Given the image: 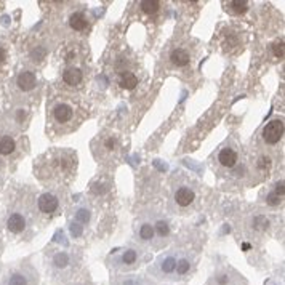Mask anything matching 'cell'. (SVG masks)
Returning a JSON list of instances; mask_svg holds the SVG:
<instances>
[{"label": "cell", "instance_id": "cell-1", "mask_svg": "<svg viewBox=\"0 0 285 285\" xmlns=\"http://www.w3.org/2000/svg\"><path fill=\"white\" fill-rule=\"evenodd\" d=\"M77 154L71 149H51L34 163V173L43 183L61 184L76 176Z\"/></svg>", "mask_w": 285, "mask_h": 285}, {"label": "cell", "instance_id": "cell-2", "mask_svg": "<svg viewBox=\"0 0 285 285\" xmlns=\"http://www.w3.org/2000/svg\"><path fill=\"white\" fill-rule=\"evenodd\" d=\"M48 122L50 130L55 133L66 135L76 130L82 121V109L72 98L58 96L48 106Z\"/></svg>", "mask_w": 285, "mask_h": 285}, {"label": "cell", "instance_id": "cell-3", "mask_svg": "<svg viewBox=\"0 0 285 285\" xmlns=\"http://www.w3.org/2000/svg\"><path fill=\"white\" fill-rule=\"evenodd\" d=\"M82 255L76 250L67 249H56V250H47L45 255V268L51 274L53 279L66 281L76 274L80 268Z\"/></svg>", "mask_w": 285, "mask_h": 285}, {"label": "cell", "instance_id": "cell-4", "mask_svg": "<svg viewBox=\"0 0 285 285\" xmlns=\"http://www.w3.org/2000/svg\"><path fill=\"white\" fill-rule=\"evenodd\" d=\"M147 260H149L147 250L142 249L141 245L129 244L112 253L108 258V265L119 273H127V271H133V269H138L141 265H144Z\"/></svg>", "mask_w": 285, "mask_h": 285}, {"label": "cell", "instance_id": "cell-5", "mask_svg": "<svg viewBox=\"0 0 285 285\" xmlns=\"http://www.w3.org/2000/svg\"><path fill=\"white\" fill-rule=\"evenodd\" d=\"M40 276L29 260L13 263L5 269L0 285H39Z\"/></svg>", "mask_w": 285, "mask_h": 285}, {"label": "cell", "instance_id": "cell-6", "mask_svg": "<svg viewBox=\"0 0 285 285\" xmlns=\"http://www.w3.org/2000/svg\"><path fill=\"white\" fill-rule=\"evenodd\" d=\"M92 149L95 157L98 159V162H111L116 160L119 154H121V140L116 133L112 132H104L98 135L93 142H92Z\"/></svg>", "mask_w": 285, "mask_h": 285}, {"label": "cell", "instance_id": "cell-7", "mask_svg": "<svg viewBox=\"0 0 285 285\" xmlns=\"http://www.w3.org/2000/svg\"><path fill=\"white\" fill-rule=\"evenodd\" d=\"M197 202V191L194 186L187 183H181L173 187L170 199V210L175 213H189L196 207Z\"/></svg>", "mask_w": 285, "mask_h": 285}, {"label": "cell", "instance_id": "cell-8", "mask_svg": "<svg viewBox=\"0 0 285 285\" xmlns=\"http://www.w3.org/2000/svg\"><path fill=\"white\" fill-rule=\"evenodd\" d=\"M66 204V194L61 189H51L42 192L37 197V213L43 218H53Z\"/></svg>", "mask_w": 285, "mask_h": 285}, {"label": "cell", "instance_id": "cell-9", "mask_svg": "<svg viewBox=\"0 0 285 285\" xmlns=\"http://www.w3.org/2000/svg\"><path fill=\"white\" fill-rule=\"evenodd\" d=\"M176 260H178V252H175V250L165 252L157 257L152 266H149L147 273L151 274L155 281H162V282L173 281Z\"/></svg>", "mask_w": 285, "mask_h": 285}, {"label": "cell", "instance_id": "cell-10", "mask_svg": "<svg viewBox=\"0 0 285 285\" xmlns=\"http://www.w3.org/2000/svg\"><path fill=\"white\" fill-rule=\"evenodd\" d=\"M40 82L37 74L34 71H29V69H22L18 72V76L13 79L11 82V88L13 92L16 93L18 96L22 95H32L37 88H39Z\"/></svg>", "mask_w": 285, "mask_h": 285}, {"label": "cell", "instance_id": "cell-11", "mask_svg": "<svg viewBox=\"0 0 285 285\" xmlns=\"http://www.w3.org/2000/svg\"><path fill=\"white\" fill-rule=\"evenodd\" d=\"M5 228L13 236L27 234L29 228H31V220H29V215L21 208L11 210V212H8V215H6Z\"/></svg>", "mask_w": 285, "mask_h": 285}, {"label": "cell", "instance_id": "cell-12", "mask_svg": "<svg viewBox=\"0 0 285 285\" xmlns=\"http://www.w3.org/2000/svg\"><path fill=\"white\" fill-rule=\"evenodd\" d=\"M205 285H247V281L231 266H220L208 277Z\"/></svg>", "mask_w": 285, "mask_h": 285}, {"label": "cell", "instance_id": "cell-13", "mask_svg": "<svg viewBox=\"0 0 285 285\" xmlns=\"http://www.w3.org/2000/svg\"><path fill=\"white\" fill-rule=\"evenodd\" d=\"M284 121L282 119H273L269 121L263 130H261V141L266 146H277L284 138Z\"/></svg>", "mask_w": 285, "mask_h": 285}, {"label": "cell", "instance_id": "cell-14", "mask_svg": "<svg viewBox=\"0 0 285 285\" xmlns=\"http://www.w3.org/2000/svg\"><path fill=\"white\" fill-rule=\"evenodd\" d=\"M196 269V258L191 253H178L176 266H175V274H173V282L176 281H184Z\"/></svg>", "mask_w": 285, "mask_h": 285}, {"label": "cell", "instance_id": "cell-15", "mask_svg": "<svg viewBox=\"0 0 285 285\" xmlns=\"http://www.w3.org/2000/svg\"><path fill=\"white\" fill-rule=\"evenodd\" d=\"M61 80L67 88H80L85 82V69L77 64H69L64 67Z\"/></svg>", "mask_w": 285, "mask_h": 285}, {"label": "cell", "instance_id": "cell-16", "mask_svg": "<svg viewBox=\"0 0 285 285\" xmlns=\"http://www.w3.org/2000/svg\"><path fill=\"white\" fill-rule=\"evenodd\" d=\"M192 61V53L189 48L183 47V45H178V47H173L168 53V63L171 64V67L175 69H186L187 66H191Z\"/></svg>", "mask_w": 285, "mask_h": 285}, {"label": "cell", "instance_id": "cell-17", "mask_svg": "<svg viewBox=\"0 0 285 285\" xmlns=\"http://www.w3.org/2000/svg\"><path fill=\"white\" fill-rule=\"evenodd\" d=\"M171 231H170V224L167 220H155L154 221V244L152 249L159 250L162 247H165L170 241Z\"/></svg>", "mask_w": 285, "mask_h": 285}, {"label": "cell", "instance_id": "cell-18", "mask_svg": "<svg viewBox=\"0 0 285 285\" xmlns=\"http://www.w3.org/2000/svg\"><path fill=\"white\" fill-rule=\"evenodd\" d=\"M135 236L141 245L154 244V223L149 220H140L135 224Z\"/></svg>", "mask_w": 285, "mask_h": 285}, {"label": "cell", "instance_id": "cell-19", "mask_svg": "<svg viewBox=\"0 0 285 285\" xmlns=\"http://www.w3.org/2000/svg\"><path fill=\"white\" fill-rule=\"evenodd\" d=\"M216 162H218L220 167L223 168H234L237 162H239V151L236 149V146L226 144L223 146L218 154H216Z\"/></svg>", "mask_w": 285, "mask_h": 285}, {"label": "cell", "instance_id": "cell-20", "mask_svg": "<svg viewBox=\"0 0 285 285\" xmlns=\"http://www.w3.org/2000/svg\"><path fill=\"white\" fill-rule=\"evenodd\" d=\"M67 22H69V27L74 32H85L90 27V19L84 10L72 11L69 14V18H67Z\"/></svg>", "mask_w": 285, "mask_h": 285}, {"label": "cell", "instance_id": "cell-21", "mask_svg": "<svg viewBox=\"0 0 285 285\" xmlns=\"http://www.w3.org/2000/svg\"><path fill=\"white\" fill-rule=\"evenodd\" d=\"M18 149L19 142L14 135H2V138H0V157H13L18 152Z\"/></svg>", "mask_w": 285, "mask_h": 285}, {"label": "cell", "instance_id": "cell-22", "mask_svg": "<svg viewBox=\"0 0 285 285\" xmlns=\"http://www.w3.org/2000/svg\"><path fill=\"white\" fill-rule=\"evenodd\" d=\"M29 122V111L24 108H18V109H13L10 114H8V124H11V127L14 130H24L27 127Z\"/></svg>", "mask_w": 285, "mask_h": 285}, {"label": "cell", "instance_id": "cell-23", "mask_svg": "<svg viewBox=\"0 0 285 285\" xmlns=\"http://www.w3.org/2000/svg\"><path fill=\"white\" fill-rule=\"evenodd\" d=\"M284 202V181H277L274 184V189L266 194V204L271 207H279Z\"/></svg>", "mask_w": 285, "mask_h": 285}, {"label": "cell", "instance_id": "cell-24", "mask_svg": "<svg viewBox=\"0 0 285 285\" xmlns=\"http://www.w3.org/2000/svg\"><path fill=\"white\" fill-rule=\"evenodd\" d=\"M111 285H147L141 276L137 274H119L111 279Z\"/></svg>", "mask_w": 285, "mask_h": 285}, {"label": "cell", "instance_id": "cell-25", "mask_svg": "<svg viewBox=\"0 0 285 285\" xmlns=\"http://www.w3.org/2000/svg\"><path fill=\"white\" fill-rule=\"evenodd\" d=\"M250 8V2L247 0H231V2H224V10L229 14H234V16H241V14L247 13Z\"/></svg>", "mask_w": 285, "mask_h": 285}, {"label": "cell", "instance_id": "cell-26", "mask_svg": "<svg viewBox=\"0 0 285 285\" xmlns=\"http://www.w3.org/2000/svg\"><path fill=\"white\" fill-rule=\"evenodd\" d=\"M138 82H140L138 76L132 71H124V72H121V76H119V85H121L124 90H129V92L137 88Z\"/></svg>", "mask_w": 285, "mask_h": 285}, {"label": "cell", "instance_id": "cell-27", "mask_svg": "<svg viewBox=\"0 0 285 285\" xmlns=\"http://www.w3.org/2000/svg\"><path fill=\"white\" fill-rule=\"evenodd\" d=\"M162 8V2L159 0H144V2H140V10L147 14V16H152L157 11H160Z\"/></svg>", "mask_w": 285, "mask_h": 285}, {"label": "cell", "instance_id": "cell-28", "mask_svg": "<svg viewBox=\"0 0 285 285\" xmlns=\"http://www.w3.org/2000/svg\"><path fill=\"white\" fill-rule=\"evenodd\" d=\"M45 53H47V51H45V48L42 47V45H37L35 48L31 50V53H29V61L34 63V64L40 63L42 59L45 58Z\"/></svg>", "mask_w": 285, "mask_h": 285}, {"label": "cell", "instance_id": "cell-29", "mask_svg": "<svg viewBox=\"0 0 285 285\" xmlns=\"http://www.w3.org/2000/svg\"><path fill=\"white\" fill-rule=\"evenodd\" d=\"M271 53L276 59H284V39H277L271 43Z\"/></svg>", "mask_w": 285, "mask_h": 285}, {"label": "cell", "instance_id": "cell-30", "mask_svg": "<svg viewBox=\"0 0 285 285\" xmlns=\"http://www.w3.org/2000/svg\"><path fill=\"white\" fill-rule=\"evenodd\" d=\"M6 59H8V48H6L5 45L0 43V66L5 64Z\"/></svg>", "mask_w": 285, "mask_h": 285}, {"label": "cell", "instance_id": "cell-31", "mask_svg": "<svg viewBox=\"0 0 285 285\" xmlns=\"http://www.w3.org/2000/svg\"><path fill=\"white\" fill-rule=\"evenodd\" d=\"M268 285H282V284L281 282H276V281H269Z\"/></svg>", "mask_w": 285, "mask_h": 285}, {"label": "cell", "instance_id": "cell-32", "mask_svg": "<svg viewBox=\"0 0 285 285\" xmlns=\"http://www.w3.org/2000/svg\"><path fill=\"white\" fill-rule=\"evenodd\" d=\"M74 285H93V284H74Z\"/></svg>", "mask_w": 285, "mask_h": 285}, {"label": "cell", "instance_id": "cell-33", "mask_svg": "<svg viewBox=\"0 0 285 285\" xmlns=\"http://www.w3.org/2000/svg\"><path fill=\"white\" fill-rule=\"evenodd\" d=\"M0 138H2V129H0Z\"/></svg>", "mask_w": 285, "mask_h": 285}, {"label": "cell", "instance_id": "cell-34", "mask_svg": "<svg viewBox=\"0 0 285 285\" xmlns=\"http://www.w3.org/2000/svg\"><path fill=\"white\" fill-rule=\"evenodd\" d=\"M2 5H3V3H0V10H2Z\"/></svg>", "mask_w": 285, "mask_h": 285}]
</instances>
